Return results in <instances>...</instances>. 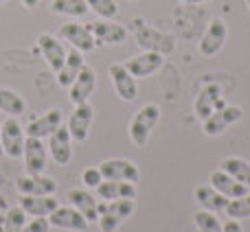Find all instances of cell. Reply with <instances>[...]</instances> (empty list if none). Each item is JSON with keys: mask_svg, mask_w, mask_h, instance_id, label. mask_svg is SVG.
I'll return each mask as SVG.
<instances>
[{"mask_svg": "<svg viewBox=\"0 0 250 232\" xmlns=\"http://www.w3.org/2000/svg\"><path fill=\"white\" fill-rule=\"evenodd\" d=\"M136 211L134 199H99V228L101 232H117L123 221H127Z\"/></svg>", "mask_w": 250, "mask_h": 232, "instance_id": "obj_1", "label": "cell"}, {"mask_svg": "<svg viewBox=\"0 0 250 232\" xmlns=\"http://www.w3.org/2000/svg\"><path fill=\"white\" fill-rule=\"evenodd\" d=\"M160 120V108L156 103H147L134 114L129 120V140L136 147H145L151 138V132L156 129Z\"/></svg>", "mask_w": 250, "mask_h": 232, "instance_id": "obj_2", "label": "cell"}, {"mask_svg": "<svg viewBox=\"0 0 250 232\" xmlns=\"http://www.w3.org/2000/svg\"><path fill=\"white\" fill-rule=\"evenodd\" d=\"M0 134H2V149L4 155L11 160L22 158L24 151V140H26V132L20 125L18 116H7L4 123H0Z\"/></svg>", "mask_w": 250, "mask_h": 232, "instance_id": "obj_3", "label": "cell"}, {"mask_svg": "<svg viewBox=\"0 0 250 232\" xmlns=\"http://www.w3.org/2000/svg\"><path fill=\"white\" fill-rule=\"evenodd\" d=\"M22 160H24L26 175H40V173L46 171V167H48V147H44L42 138L26 136L24 151H22Z\"/></svg>", "mask_w": 250, "mask_h": 232, "instance_id": "obj_4", "label": "cell"}, {"mask_svg": "<svg viewBox=\"0 0 250 232\" xmlns=\"http://www.w3.org/2000/svg\"><path fill=\"white\" fill-rule=\"evenodd\" d=\"M242 116H244V110L239 108V105H224V108H217L207 120H202V132L207 134V136H220V134H224L230 125L239 123Z\"/></svg>", "mask_w": 250, "mask_h": 232, "instance_id": "obj_5", "label": "cell"}, {"mask_svg": "<svg viewBox=\"0 0 250 232\" xmlns=\"http://www.w3.org/2000/svg\"><path fill=\"white\" fill-rule=\"evenodd\" d=\"M99 171L104 180H119V182H132L136 184L141 180V171H138L136 162L125 158H110L99 164Z\"/></svg>", "mask_w": 250, "mask_h": 232, "instance_id": "obj_6", "label": "cell"}, {"mask_svg": "<svg viewBox=\"0 0 250 232\" xmlns=\"http://www.w3.org/2000/svg\"><path fill=\"white\" fill-rule=\"evenodd\" d=\"M165 64V57L163 53L158 51H145L141 55H134L129 59H125V68L132 73V77L136 79H145V77H151L154 73H158Z\"/></svg>", "mask_w": 250, "mask_h": 232, "instance_id": "obj_7", "label": "cell"}, {"mask_svg": "<svg viewBox=\"0 0 250 232\" xmlns=\"http://www.w3.org/2000/svg\"><path fill=\"white\" fill-rule=\"evenodd\" d=\"M48 155L60 167H66L73 158V136H70L68 127L64 123L48 136Z\"/></svg>", "mask_w": 250, "mask_h": 232, "instance_id": "obj_8", "label": "cell"}, {"mask_svg": "<svg viewBox=\"0 0 250 232\" xmlns=\"http://www.w3.org/2000/svg\"><path fill=\"white\" fill-rule=\"evenodd\" d=\"M226 38H229V29H226V22L220 20V18H215V20H211L208 29L204 31L202 42L198 44V53H200V55H204V57L217 55V53L224 48Z\"/></svg>", "mask_w": 250, "mask_h": 232, "instance_id": "obj_9", "label": "cell"}, {"mask_svg": "<svg viewBox=\"0 0 250 232\" xmlns=\"http://www.w3.org/2000/svg\"><path fill=\"white\" fill-rule=\"evenodd\" d=\"M224 105L226 103H224V99H222V88L217 86V83H207V86H202L200 95L195 97L193 112L200 120H207L217 108H224Z\"/></svg>", "mask_w": 250, "mask_h": 232, "instance_id": "obj_10", "label": "cell"}, {"mask_svg": "<svg viewBox=\"0 0 250 232\" xmlns=\"http://www.w3.org/2000/svg\"><path fill=\"white\" fill-rule=\"evenodd\" d=\"M48 221H51V226H55V228L70 230V232H83L90 226L86 221V217L73 206H57L55 211L48 215Z\"/></svg>", "mask_w": 250, "mask_h": 232, "instance_id": "obj_11", "label": "cell"}, {"mask_svg": "<svg viewBox=\"0 0 250 232\" xmlns=\"http://www.w3.org/2000/svg\"><path fill=\"white\" fill-rule=\"evenodd\" d=\"M95 120V108L90 103H82V105H75V112L70 114L68 118V132L73 136V140L83 142L90 134V125Z\"/></svg>", "mask_w": 250, "mask_h": 232, "instance_id": "obj_12", "label": "cell"}, {"mask_svg": "<svg viewBox=\"0 0 250 232\" xmlns=\"http://www.w3.org/2000/svg\"><path fill=\"white\" fill-rule=\"evenodd\" d=\"M60 35L66 39V42L73 44V48H79L82 53H90L95 51L97 39L92 35L90 26L79 24V22H70V24H64L60 31Z\"/></svg>", "mask_w": 250, "mask_h": 232, "instance_id": "obj_13", "label": "cell"}, {"mask_svg": "<svg viewBox=\"0 0 250 232\" xmlns=\"http://www.w3.org/2000/svg\"><path fill=\"white\" fill-rule=\"evenodd\" d=\"M110 79H112L114 92L119 95V99L121 101H134L138 97L136 77H132V73H129L123 64H112L110 66Z\"/></svg>", "mask_w": 250, "mask_h": 232, "instance_id": "obj_14", "label": "cell"}, {"mask_svg": "<svg viewBox=\"0 0 250 232\" xmlns=\"http://www.w3.org/2000/svg\"><path fill=\"white\" fill-rule=\"evenodd\" d=\"M97 88V75L95 70L90 68V66H83L82 70H79L77 79H75L73 83H70V101H73L75 105H82V103H88V99L92 97V92H95Z\"/></svg>", "mask_w": 250, "mask_h": 232, "instance_id": "obj_15", "label": "cell"}, {"mask_svg": "<svg viewBox=\"0 0 250 232\" xmlns=\"http://www.w3.org/2000/svg\"><path fill=\"white\" fill-rule=\"evenodd\" d=\"M38 48L44 55L46 64L51 66L53 73H60V68L64 66V59H66V48L62 46L60 38H55L51 33H42L38 38Z\"/></svg>", "mask_w": 250, "mask_h": 232, "instance_id": "obj_16", "label": "cell"}, {"mask_svg": "<svg viewBox=\"0 0 250 232\" xmlns=\"http://www.w3.org/2000/svg\"><path fill=\"white\" fill-rule=\"evenodd\" d=\"M68 202L73 208H77L88 224L99 221V199L86 189H70L68 191Z\"/></svg>", "mask_w": 250, "mask_h": 232, "instance_id": "obj_17", "label": "cell"}, {"mask_svg": "<svg viewBox=\"0 0 250 232\" xmlns=\"http://www.w3.org/2000/svg\"><path fill=\"white\" fill-rule=\"evenodd\" d=\"M16 189L20 195H53L57 191V182L51 175H20L16 180Z\"/></svg>", "mask_w": 250, "mask_h": 232, "instance_id": "obj_18", "label": "cell"}, {"mask_svg": "<svg viewBox=\"0 0 250 232\" xmlns=\"http://www.w3.org/2000/svg\"><path fill=\"white\" fill-rule=\"evenodd\" d=\"M64 123V116H62V110L53 108L48 112H44L42 116L33 118L29 125H26V136H33V138H48L53 132H55L60 125Z\"/></svg>", "mask_w": 250, "mask_h": 232, "instance_id": "obj_19", "label": "cell"}, {"mask_svg": "<svg viewBox=\"0 0 250 232\" xmlns=\"http://www.w3.org/2000/svg\"><path fill=\"white\" fill-rule=\"evenodd\" d=\"M18 206L29 217H48L60 206V202L53 195H20Z\"/></svg>", "mask_w": 250, "mask_h": 232, "instance_id": "obj_20", "label": "cell"}, {"mask_svg": "<svg viewBox=\"0 0 250 232\" xmlns=\"http://www.w3.org/2000/svg\"><path fill=\"white\" fill-rule=\"evenodd\" d=\"M208 182H211V186L215 191H220L224 197L229 199H235V197H242V195L250 193V186L242 184V182H237L233 175H229L226 171H222V169H217V171H213L211 175H208Z\"/></svg>", "mask_w": 250, "mask_h": 232, "instance_id": "obj_21", "label": "cell"}, {"mask_svg": "<svg viewBox=\"0 0 250 232\" xmlns=\"http://www.w3.org/2000/svg\"><path fill=\"white\" fill-rule=\"evenodd\" d=\"M95 191H97V197L104 199V202H112V199H136V184H132V182L104 180Z\"/></svg>", "mask_w": 250, "mask_h": 232, "instance_id": "obj_22", "label": "cell"}, {"mask_svg": "<svg viewBox=\"0 0 250 232\" xmlns=\"http://www.w3.org/2000/svg\"><path fill=\"white\" fill-rule=\"evenodd\" d=\"M95 39L104 44H125L127 42V29L123 24H117L114 20H99L90 26Z\"/></svg>", "mask_w": 250, "mask_h": 232, "instance_id": "obj_23", "label": "cell"}, {"mask_svg": "<svg viewBox=\"0 0 250 232\" xmlns=\"http://www.w3.org/2000/svg\"><path fill=\"white\" fill-rule=\"evenodd\" d=\"M193 197L198 202L200 211H208V213H224L226 211V204H229V197L215 191L211 184L208 186H195L193 191Z\"/></svg>", "mask_w": 250, "mask_h": 232, "instance_id": "obj_24", "label": "cell"}, {"mask_svg": "<svg viewBox=\"0 0 250 232\" xmlns=\"http://www.w3.org/2000/svg\"><path fill=\"white\" fill-rule=\"evenodd\" d=\"M83 53L79 51V48H73V51L66 53V59H64V66L60 68V73L57 75V83H60L62 88H70V83L77 79L79 70L83 68Z\"/></svg>", "mask_w": 250, "mask_h": 232, "instance_id": "obj_25", "label": "cell"}, {"mask_svg": "<svg viewBox=\"0 0 250 232\" xmlns=\"http://www.w3.org/2000/svg\"><path fill=\"white\" fill-rule=\"evenodd\" d=\"M0 112H4L7 116H20L26 112V101L16 90L0 88Z\"/></svg>", "mask_w": 250, "mask_h": 232, "instance_id": "obj_26", "label": "cell"}, {"mask_svg": "<svg viewBox=\"0 0 250 232\" xmlns=\"http://www.w3.org/2000/svg\"><path fill=\"white\" fill-rule=\"evenodd\" d=\"M222 171H226L229 175H233L237 182L250 186V162H246L244 158H237V155H229V158L222 160L220 164Z\"/></svg>", "mask_w": 250, "mask_h": 232, "instance_id": "obj_27", "label": "cell"}, {"mask_svg": "<svg viewBox=\"0 0 250 232\" xmlns=\"http://www.w3.org/2000/svg\"><path fill=\"white\" fill-rule=\"evenodd\" d=\"M51 9H53V13L70 16V18H83L88 11H90L86 0H53Z\"/></svg>", "mask_w": 250, "mask_h": 232, "instance_id": "obj_28", "label": "cell"}, {"mask_svg": "<svg viewBox=\"0 0 250 232\" xmlns=\"http://www.w3.org/2000/svg\"><path fill=\"white\" fill-rule=\"evenodd\" d=\"M226 217L229 219H248L250 217V193L242 195V197H235V199H229V204H226Z\"/></svg>", "mask_w": 250, "mask_h": 232, "instance_id": "obj_29", "label": "cell"}, {"mask_svg": "<svg viewBox=\"0 0 250 232\" xmlns=\"http://www.w3.org/2000/svg\"><path fill=\"white\" fill-rule=\"evenodd\" d=\"M88 9L101 18V20H114L119 13L117 0H86Z\"/></svg>", "mask_w": 250, "mask_h": 232, "instance_id": "obj_30", "label": "cell"}, {"mask_svg": "<svg viewBox=\"0 0 250 232\" xmlns=\"http://www.w3.org/2000/svg\"><path fill=\"white\" fill-rule=\"evenodd\" d=\"M2 226H4V232H22L26 226V213L20 206L9 208L7 215L2 217Z\"/></svg>", "mask_w": 250, "mask_h": 232, "instance_id": "obj_31", "label": "cell"}, {"mask_svg": "<svg viewBox=\"0 0 250 232\" xmlns=\"http://www.w3.org/2000/svg\"><path fill=\"white\" fill-rule=\"evenodd\" d=\"M193 224L198 228V232H222V224L215 217V213L198 211L193 215Z\"/></svg>", "mask_w": 250, "mask_h": 232, "instance_id": "obj_32", "label": "cell"}, {"mask_svg": "<svg viewBox=\"0 0 250 232\" xmlns=\"http://www.w3.org/2000/svg\"><path fill=\"white\" fill-rule=\"evenodd\" d=\"M82 182L86 189H97V186L104 182V175H101L99 167H88L86 171L82 173Z\"/></svg>", "mask_w": 250, "mask_h": 232, "instance_id": "obj_33", "label": "cell"}, {"mask_svg": "<svg viewBox=\"0 0 250 232\" xmlns=\"http://www.w3.org/2000/svg\"><path fill=\"white\" fill-rule=\"evenodd\" d=\"M22 232H51V221L48 217H33Z\"/></svg>", "mask_w": 250, "mask_h": 232, "instance_id": "obj_34", "label": "cell"}, {"mask_svg": "<svg viewBox=\"0 0 250 232\" xmlns=\"http://www.w3.org/2000/svg\"><path fill=\"white\" fill-rule=\"evenodd\" d=\"M222 232H244V228L237 219H229L226 224H222Z\"/></svg>", "mask_w": 250, "mask_h": 232, "instance_id": "obj_35", "label": "cell"}, {"mask_svg": "<svg viewBox=\"0 0 250 232\" xmlns=\"http://www.w3.org/2000/svg\"><path fill=\"white\" fill-rule=\"evenodd\" d=\"M22 4H24L26 9H33V7H38L40 4V0H22Z\"/></svg>", "mask_w": 250, "mask_h": 232, "instance_id": "obj_36", "label": "cell"}, {"mask_svg": "<svg viewBox=\"0 0 250 232\" xmlns=\"http://www.w3.org/2000/svg\"><path fill=\"white\" fill-rule=\"evenodd\" d=\"M187 4H202V2H208V0H182Z\"/></svg>", "mask_w": 250, "mask_h": 232, "instance_id": "obj_37", "label": "cell"}, {"mask_svg": "<svg viewBox=\"0 0 250 232\" xmlns=\"http://www.w3.org/2000/svg\"><path fill=\"white\" fill-rule=\"evenodd\" d=\"M4 155V149H2V134H0V158Z\"/></svg>", "mask_w": 250, "mask_h": 232, "instance_id": "obj_38", "label": "cell"}, {"mask_svg": "<svg viewBox=\"0 0 250 232\" xmlns=\"http://www.w3.org/2000/svg\"><path fill=\"white\" fill-rule=\"evenodd\" d=\"M0 232H4V226H2V217H0Z\"/></svg>", "mask_w": 250, "mask_h": 232, "instance_id": "obj_39", "label": "cell"}, {"mask_svg": "<svg viewBox=\"0 0 250 232\" xmlns=\"http://www.w3.org/2000/svg\"><path fill=\"white\" fill-rule=\"evenodd\" d=\"M246 4H248V9H250V0H246Z\"/></svg>", "mask_w": 250, "mask_h": 232, "instance_id": "obj_40", "label": "cell"}, {"mask_svg": "<svg viewBox=\"0 0 250 232\" xmlns=\"http://www.w3.org/2000/svg\"><path fill=\"white\" fill-rule=\"evenodd\" d=\"M129 2H138V0H129Z\"/></svg>", "mask_w": 250, "mask_h": 232, "instance_id": "obj_41", "label": "cell"}, {"mask_svg": "<svg viewBox=\"0 0 250 232\" xmlns=\"http://www.w3.org/2000/svg\"><path fill=\"white\" fill-rule=\"evenodd\" d=\"M2 2H7V0H0V4H2Z\"/></svg>", "mask_w": 250, "mask_h": 232, "instance_id": "obj_42", "label": "cell"}]
</instances>
